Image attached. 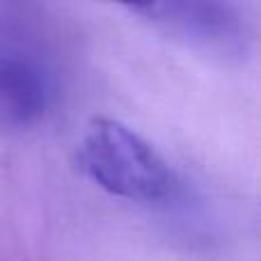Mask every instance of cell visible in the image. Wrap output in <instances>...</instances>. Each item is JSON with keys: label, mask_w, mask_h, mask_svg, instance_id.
<instances>
[{"label": "cell", "mask_w": 261, "mask_h": 261, "mask_svg": "<svg viewBox=\"0 0 261 261\" xmlns=\"http://www.w3.org/2000/svg\"><path fill=\"white\" fill-rule=\"evenodd\" d=\"M78 167L101 190L130 202H161L174 174L161 153L117 119L96 117L78 144Z\"/></svg>", "instance_id": "cell-1"}, {"label": "cell", "mask_w": 261, "mask_h": 261, "mask_svg": "<svg viewBox=\"0 0 261 261\" xmlns=\"http://www.w3.org/2000/svg\"><path fill=\"white\" fill-rule=\"evenodd\" d=\"M130 14L186 46L218 58H243L250 48V28L243 14L225 3H147L130 5Z\"/></svg>", "instance_id": "cell-2"}, {"label": "cell", "mask_w": 261, "mask_h": 261, "mask_svg": "<svg viewBox=\"0 0 261 261\" xmlns=\"http://www.w3.org/2000/svg\"><path fill=\"white\" fill-rule=\"evenodd\" d=\"M46 110V87L25 60L0 50V128H25Z\"/></svg>", "instance_id": "cell-3"}]
</instances>
